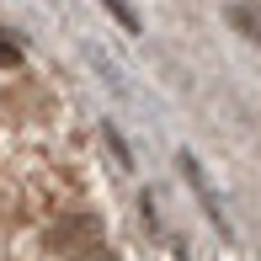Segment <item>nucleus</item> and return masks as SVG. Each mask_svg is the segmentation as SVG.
I'll list each match as a JSON object with an SVG mask.
<instances>
[{"label":"nucleus","mask_w":261,"mask_h":261,"mask_svg":"<svg viewBox=\"0 0 261 261\" xmlns=\"http://www.w3.org/2000/svg\"><path fill=\"white\" fill-rule=\"evenodd\" d=\"M0 64H16V48H11L6 38H0Z\"/></svg>","instance_id":"3"},{"label":"nucleus","mask_w":261,"mask_h":261,"mask_svg":"<svg viewBox=\"0 0 261 261\" xmlns=\"http://www.w3.org/2000/svg\"><path fill=\"white\" fill-rule=\"evenodd\" d=\"M229 21H234L240 32H251V38L261 43V11H251V6H234V11H229Z\"/></svg>","instance_id":"1"},{"label":"nucleus","mask_w":261,"mask_h":261,"mask_svg":"<svg viewBox=\"0 0 261 261\" xmlns=\"http://www.w3.org/2000/svg\"><path fill=\"white\" fill-rule=\"evenodd\" d=\"M101 6H107V11H112V16H117V21H123V27H128V32H134V27H139V21H134V16H128V6H123V0H101Z\"/></svg>","instance_id":"2"}]
</instances>
